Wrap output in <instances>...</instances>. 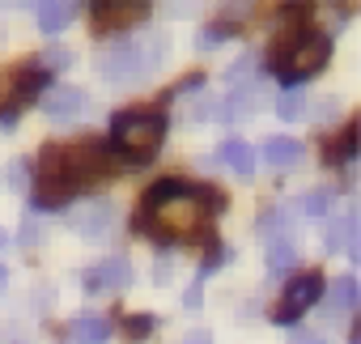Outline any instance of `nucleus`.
Instances as JSON below:
<instances>
[{"mask_svg": "<svg viewBox=\"0 0 361 344\" xmlns=\"http://www.w3.org/2000/svg\"><path fill=\"white\" fill-rule=\"evenodd\" d=\"M230 209V196L192 183V179H157L132 217V230L145 234L157 247H183V242H209L213 247V217Z\"/></svg>", "mask_w": 361, "mask_h": 344, "instance_id": "obj_1", "label": "nucleus"}, {"mask_svg": "<svg viewBox=\"0 0 361 344\" xmlns=\"http://www.w3.org/2000/svg\"><path fill=\"white\" fill-rule=\"evenodd\" d=\"M106 170H111V149L98 136L73 140V145H43L39 149V166H35L30 204L39 213H56L73 196H81L90 183L106 179Z\"/></svg>", "mask_w": 361, "mask_h": 344, "instance_id": "obj_2", "label": "nucleus"}, {"mask_svg": "<svg viewBox=\"0 0 361 344\" xmlns=\"http://www.w3.org/2000/svg\"><path fill=\"white\" fill-rule=\"evenodd\" d=\"M327 60H331V35H323V30H314V26H298V30L281 35V39L268 47L264 68H268L281 85L302 90V81H310V77H319V73L327 68Z\"/></svg>", "mask_w": 361, "mask_h": 344, "instance_id": "obj_3", "label": "nucleus"}, {"mask_svg": "<svg viewBox=\"0 0 361 344\" xmlns=\"http://www.w3.org/2000/svg\"><path fill=\"white\" fill-rule=\"evenodd\" d=\"M170 119L157 106H132V111H115L111 115V140L106 149L115 153V161L123 166H149L166 140Z\"/></svg>", "mask_w": 361, "mask_h": 344, "instance_id": "obj_4", "label": "nucleus"}, {"mask_svg": "<svg viewBox=\"0 0 361 344\" xmlns=\"http://www.w3.org/2000/svg\"><path fill=\"white\" fill-rule=\"evenodd\" d=\"M161 60H166V35H119L102 51L98 68L115 85H136V81H149L161 68Z\"/></svg>", "mask_w": 361, "mask_h": 344, "instance_id": "obj_5", "label": "nucleus"}, {"mask_svg": "<svg viewBox=\"0 0 361 344\" xmlns=\"http://www.w3.org/2000/svg\"><path fill=\"white\" fill-rule=\"evenodd\" d=\"M51 85V77L39 64H13L0 68V128H13L18 115Z\"/></svg>", "mask_w": 361, "mask_h": 344, "instance_id": "obj_6", "label": "nucleus"}, {"mask_svg": "<svg viewBox=\"0 0 361 344\" xmlns=\"http://www.w3.org/2000/svg\"><path fill=\"white\" fill-rule=\"evenodd\" d=\"M319 297H323V272L306 268V272L289 276L285 289H281V302L272 306V323H276V327H293Z\"/></svg>", "mask_w": 361, "mask_h": 344, "instance_id": "obj_7", "label": "nucleus"}, {"mask_svg": "<svg viewBox=\"0 0 361 344\" xmlns=\"http://www.w3.org/2000/svg\"><path fill=\"white\" fill-rule=\"evenodd\" d=\"M153 9L145 5V0H94L90 5V18H94V30H128L136 22H145Z\"/></svg>", "mask_w": 361, "mask_h": 344, "instance_id": "obj_8", "label": "nucleus"}, {"mask_svg": "<svg viewBox=\"0 0 361 344\" xmlns=\"http://www.w3.org/2000/svg\"><path fill=\"white\" fill-rule=\"evenodd\" d=\"M111 226H115V204L111 200H85V204H77L68 213V230L81 234V238H90V242L106 238Z\"/></svg>", "mask_w": 361, "mask_h": 344, "instance_id": "obj_9", "label": "nucleus"}, {"mask_svg": "<svg viewBox=\"0 0 361 344\" xmlns=\"http://www.w3.org/2000/svg\"><path fill=\"white\" fill-rule=\"evenodd\" d=\"M39 102H43V115L56 119V123H73L81 111H90V94H85V90H77V85H56V81L39 94Z\"/></svg>", "mask_w": 361, "mask_h": 344, "instance_id": "obj_10", "label": "nucleus"}, {"mask_svg": "<svg viewBox=\"0 0 361 344\" xmlns=\"http://www.w3.org/2000/svg\"><path fill=\"white\" fill-rule=\"evenodd\" d=\"M128 285H132L128 255H111V259H102V264L81 272V289L85 293H115V289H128Z\"/></svg>", "mask_w": 361, "mask_h": 344, "instance_id": "obj_11", "label": "nucleus"}, {"mask_svg": "<svg viewBox=\"0 0 361 344\" xmlns=\"http://www.w3.org/2000/svg\"><path fill=\"white\" fill-rule=\"evenodd\" d=\"M323 319L327 323H340V319H348L353 310H357V281L353 276H336L331 285H323Z\"/></svg>", "mask_w": 361, "mask_h": 344, "instance_id": "obj_12", "label": "nucleus"}, {"mask_svg": "<svg viewBox=\"0 0 361 344\" xmlns=\"http://www.w3.org/2000/svg\"><path fill=\"white\" fill-rule=\"evenodd\" d=\"M302 140H293V136H268L264 145H259V157L268 161V166H276V170H293L298 161H302Z\"/></svg>", "mask_w": 361, "mask_h": 344, "instance_id": "obj_13", "label": "nucleus"}, {"mask_svg": "<svg viewBox=\"0 0 361 344\" xmlns=\"http://www.w3.org/2000/svg\"><path fill=\"white\" fill-rule=\"evenodd\" d=\"M217 161L230 166L238 179H251V175H255V149H251L247 140H238V136H230V140L217 145Z\"/></svg>", "mask_w": 361, "mask_h": 344, "instance_id": "obj_14", "label": "nucleus"}, {"mask_svg": "<svg viewBox=\"0 0 361 344\" xmlns=\"http://www.w3.org/2000/svg\"><path fill=\"white\" fill-rule=\"evenodd\" d=\"M259 102H264V94L255 90V85H234L226 98H221V119H247V115H255L259 111Z\"/></svg>", "mask_w": 361, "mask_h": 344, "instance_id": "obj_15", "label": "nucleus"}, {"mask_svg": "<svg viewBox=\"0 0 361 344\" xmlns=\"http://www.w3.org/2000/svg\"><path fill=\"white\" fill-rule=\"evenodd\" d=\"M357 157V119H348L331 140H323V161L327 166H348Z\"/></svg>", "mask_w": 361, "mask_h": 344, "instance_id": "obj_16", "label": "nucleus"}, {"mask_svg": "<svg viewBox=\"0 0 361 344\" xmlns=\"http://www.w3.org/2000/svg\"><path fill=\"white\" fill-rule=\"evenodd\" d=\"M73 340L77 344H106L111 340V319H102V314H77L73 319Z\"/></svg>", "mask_w": 361, "mask_h": 344, "instance_id": "obj_17", "label": "nucleus"}, {"mask_svg": "<svg viewBox=\"0 0 361 344\" xmlns=\"http://www.w3.org/2000/svg\"><path fill=\"white\" fill-rule=\"evenodd\" d=\"M259 238L264 242H281V238H293V226H289V209L285 204H276V209H268L264 217H259Z\"/></svg>", "mask_w": 361, "mask_h": 344, "instance_id": "obj_18", "label": "nucleus"}, {"mask_svg": "<svg viewBox=\"0 0 361 344\" xmlns=\"http://www.w3.org/2000/svg\"><path fill=\"white\" fill-rule=\"evenodd\" d=\"M73 18H77V5H39V30H43V35L68 30Z\"/></svg>", "mask_w": 361, "mask_h": 344, "instance_id": "obj_19", "label": "nucleus"}, {"mask_svg": "<svg viewBox=\"0 0 361 344\" xmlns=\"http://www.w3.org/2000/svg\"><path fill=\"white\" fill-rule=\"evenodd\" d=\"M298 264V238H281V242H268V272L281 276Z\"/></svg>", "mask_w": 361, "mask_h": 344, "instance_id": "obj_20", "label": "nucleus"}, {"mask_svg": "<svg viewBox=\"0 0 361 344\" xmlns=\"http://www.w3.org/2000/svg\"><path fill=\"white\" fill-rule=\"evenodd\" d=\"M243 26L238 22H226V18H217V22H209L204 26V35H200V47L209 51V47H217V43H226V39H234Z\"/></svg>", "mask_w": 361, "mask_h": 344, "instance_id": "obj_21", "label": "nucleus"}, {"mask_svg": "<svg viewBox=\"0 0 361 344\" xmlns=\"http://www.w3.org/2000/svg\"><path fill=\"white\" fill-rule=\"evenodd\" d=\"M331 204H336V196H331L327 188L306 192V196L298 200V209H302V213H310V217H331Z\"/></svg>", "mask_w": 361, "mask_h": 344, "instance_id": "obj_22", "label": "nucleus"}, {"mask_svg": "<svg viewBox=\"0 0 361 344\" xmlns=\"http://www.w3.org/2000/svg\"><path fill=\"white\" fill-rule=\"evenodd\" d=\"M276 115H281V119H302V115H306V94H302V90H285V94L276 98Z\"/></svg>", "mask_w": 361, "mask_h": 344, "instance_id": "obj_23", "label": "nucleus"}, {"mask_svg": "<svg viewBox=\"0 0 361 344\" xmlns=\"http://www.w3.org/2000/svg\"><path fill=\"white\" fill-rule=\"evenodd\" d=\"M35 64H39V68H43V73L51 77L56 68H68V64H73V51H68V47H47V51H43V56L35 60Z\"/></svg>", "mask_w": 361, "mask_h": 344, "instance_id": "obj_24", "label": "nucleus"}, {"mask_svg": "<svg viewBox=\"0 0 361 344\" xmlns=\"http://www.w3.org/2000/svg\"><path fill=\"white\" fill-rule=\"evenodd\" d=\"M153 327H157V319H153V314H128V319H123V331H128V340H145Z\"/></svg>", "mask_w": 361, "mask_h": 344, "instance_id": "obj_25", "label": "nucleus"}, {"mask_svg": "<svg viewBox=\"0 0 361 344\" xmlns=\"http://www.w3.org/2000/svg\"><path fill=\"white\" fill-rule=\"evenodd\" d=\"M204 90V73H192V77H183V81H178L166 98H183V94H200Z\"/></svg>", "mask_w": 361, "mask_h": 344, "instance_id": "obj_26", "label": "nucleus"}, {"mask_svg": "<svg viewBox=\"0 0 361 344\" xmlns=\"http://www.w3.org/2000/svg\"><path fill=\"white\" fill-rule=\"evenodd\" d=\"M251 68H255V60H251V56H243V60H238V64H234V68L226 73V81H230V85H238V81H243V77H247Z\"/></svg>", "mask_w": 361, "mask_h": 344, "instance_id": "obj_27", "label": "nucleus"}, {"mask_svg": "<svg viewBox=\"0 0 361 344\" xmlns=\"http://www.w3.org/2000/svg\"><path fill=\"white\" fill-rule=\"evenodd\" d=\"M26 175H30V166L26 161H9V183L22 192V183H26Z\"/></svg>", "mask_w": 361, "mask_h": 344, "instance_id": "obj_28", "label": "nucleus"}, {"mask_svg": "<svg viewBox=\"0 0 361 344\" xmlns=\"http://www.w3.org/2000/svg\"><path fill=\"white\" fill-rule=\"evenodd\" d=\"M289 344H327V336H319V331H293Z\"/></svg>", "mask_w": 361, "mask_h": 344, "instance_id": "obj_29", "label": "nucleus"}, {"mask_svg": "<svg viewBox=\"0 0 361 344\" xmlns=\"http://www.w3.org/2000/svg\"><path fill=\"white\" fill-rule=\"evenodd\" d=\"M183 344H213V336H209V327H192L183 336Z\"/></svg>", "mask_w": 361, "mask_h": 344, "instance_id": "obj_30", "label": "nucleus"}, {"mask_svg": "<svg viewBox=\"0 0 361 344\" xmlns=\"http://www.w3.org/2000/svg\"><path fill=\"white\" fill-rule=\"evenodd\" d=\"M5 285H9V272H5V268H0V293H5Z\"/></svg>", "mask_w": 361, "mask_h": 344, "instance_id": "obj_31", "label": "nucleus"}, {"mask_svg": "<svg viewBox=\"0 0 361 344\" xmlns=\"http://www.w3.org/2000/svg\"><path fill=\"white\" fill-rule=\"evenodd\" d=\"M348 344H361V336H357V331H353V336H348Z\"/></svg>", "mask_w": 361, "mask_h": 344, "instance_id": "obj_32", "label": "nucleus"}, {"mask_svg": "<svg viewBox=\"0 0 361 344\" xmlns=\"http://www.w3.org/2000/svg\"><path fill=\"white\" fill-rule=\"evenodd\" d=\"M0 247H5V230H0Z\"/></svg>", "mask_w": 361, "mask_h": 344, "instance_id": "obj_33", "label": "nucleus"}]
</instances>
